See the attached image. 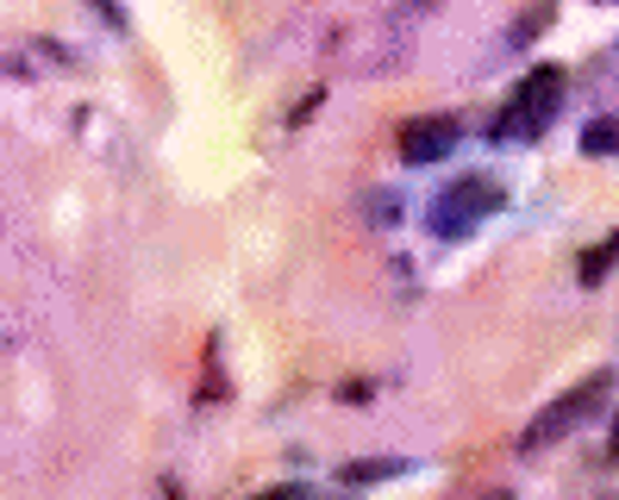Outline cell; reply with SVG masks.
<instances>
[{
  "label": "cell",
  "mask_w": 619,
  "mask_h": 500,
  "mask_svg": "<svg viewBox=\"0 0 619 500\" xmlns=\"http://www.w3.org/2000/svg\"><path fill=\"white\" fill-rule=\"evenodd\" d=\"M607 394H613V369H595L588 382H576L569 394H557V401L544 406L539 420L525 425L520 450H525V457H532V450H551V444H557V438H569V432H576V425L588 420V413H595V406L607 401Z\"/></svg>",
  "instance_id": "cell-1"
},
{
  "label": "cell",
  "mask_w": 619,
  "mask_h": 500,
  "mask_svg": "<svg viewBox=\"0 0 619 500\" xmlns=\"http://www.w3.org/2000/svg\"><path fill=\"white\" fill-rule=\"evenodd\" d=\"M495 207H501V182H488V175H464V182H450V188L432 200L426 226H432V238H469V231L482 226Z\"/></svg>",
  "instance_id": "cell-2"
},
{
  "label": "cell",
  "mask_w": 619,
  "mask_h": 500,
  "mask_svg": "<svg viewBox=\"0 0 619 500\" xmlns=\"http://www.w3.org/2000/svg\"><path fill=\"white\" fill-rule=\"evenodd\" d=\"M557 100H563V69L557 63H539V69L520 81L513 107H507L501 138H539L544 126H551V113H557Z\"/></svg>",
  "instance_id": "cell-3"
},
{
  "label": "cell",
  "mask_w": 619,
  "mask_h": 500,
  "mask_svg": "<svg viewBox=\"0 0 619 500\" xmlns=\"http://www.w3.org/2000/svg\"><path fill=\"white\" fill-rule=\"evenodd\" d=\"M394 144H401V163H413V170H420V163H438V156L457 151V119H450V113L406 119Z\"/></svg>",
  "instance_id": "cell-4"
},
{
  "label": "cell",
  "mask_w": 619,
  "mask_h": 500,
  "mask_svg": "<svg viewBox=\"0 0 619 500\" xmlns=\"http://www.w3.org/2000/svg\"><path fill=\"white\" fill-rule=\"evenodd\" d=\"M582 156H619V119H588L582 126Z\"/></svg>",
  "instance_id": "cell-5"
},
{
  "label": "cell",
  "mask_w": 619,
  "mask_h": 500,
  "mask_svg": "<svg viewBox=\"0 0 619 500\" xmlns=\"http://www.w3.org/2000/svg\"><path fill=\"white\" fill-rule=\"evenodd\" d=\"M613 257H619V231H613V238H607V244H595V257L582 263V282H600V275L613 270Z\"/></svg>",
  "instance_id": "cell-6"
},
{
  "label": "cell",
  "mask_w": 619,
  "mask_h": 500,
  "mask_svg": "<svg viewBox=\"0 0 619 500\" xmlns=\"http://www.w3.org/2000/svg\"><path fill=\"white\" fill-rule=\"evenodd\" d=\"M401 463H350L345 469V481H376V476H394Z\"/></svg>",
  "instance_id": "cell-7"
},
{
  "label": "cell",
  "mask_w": 619,
  "mask_h": 500,
  "mask_svg": "<svg viewBox=\"0 0 619 500\" xmlns=\"http://www.w3.org/2000/svg\"><path fill=\"white\" fill-rule=\"evenodd\" d=\"M613 457H619V432H613Z\"/></svg>",
  "instance_id": "cell-8"
},
{
  "label": "cell",
  "mask_w": 619,
  "mask_h": 500,
  "mask_svg": "<svg viewBox=\"0 0 619 500\" xmlns=\"http://www.w3.org/2000/svg\"><path fill=\"white\" fill-rule=\"evenodd\" d=\"M600 7H619V0H600Z\"/></svg>",
  "instance_id": "cell-9"
}]
</instances>
